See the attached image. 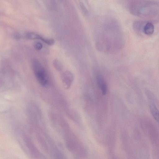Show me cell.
I'll list each match as a JSON object with an SVG mask.
<instances>
[{
    "label": "cell",
    "instance_id": "obj_6",
    "mask_svg": "<svg viewBox=\"0 0 159 159\" xmlns=\"http://www.w3.org/2000/svg\"><path fill=\"white\" fill-rule=\"evenodd\" d=\"M63 83L65 87L68 88L71 85L73 80V76L72 73L69 71H65L62 75Z\"/></svg>",
    "mask_w": 159,
    "mask_h": 159
},
{
    "label": "cell",
    "instance_id": "obj_1",
    "mask_svg": "<svg viewBox=\"0 0 159 159\" xmlns=\"http://www.w3.org/2000/svg\"><path fill=\"white\" fill-rule=\"evenodd\" d=\"M125 41L123 30L117 20L109 16L101 17L96 31L97 49L105 53H116L124 47Z\"/></svg>",
    "mask_w": 159,
    "mask_h": 159
},
{
    "label": "cell",
    "instance_id": "obj_5",
    "mask_svg": "<svg viewBox=\"0 0 159 159\" xmlns=\"http://www.w3.org/2000/svg\"><path fill=\"white\" fill-rule=\"evenodd\" d=\"M24 142L32 156L34 158L39 159L40 157V153L31 139L26 135L23 138Z\"/></svg>",
    "mask_w": 159,
    "mask_h": 159
},
{
    "label": "cell",
    "instance_id": "obj_3",
    "mask_svg": "<svg viewBox=\"0 0 159 159\" xmlns=\"http://www.w3.org/2000/svg\"><path fill=\"white\" fill-rule=\"evenodd\" d=\"M33 70L38 82L43 86H46L48 83L46 71L40 62L37 59H34L32 63Z\"/></svg>",
    "mask_w": 159,
    "mask_h": 159
},
{
    "label": "cell",
    "instance_id": "obj_7",
    "mask_svg": "<svg viewBox=\"0 0 159 159\" xmlns=\"http://www.w3.org/2000/svg\"><path fill=\"white\" fill-rule=\"evenodd\" d=\"M96 81L102 94L105 95L107 92V86L103 77L102 75H98L96 77Z\"/></svg>",
    "mask_w": 159,
    "mask_h": 159
},
{
    "label": "cell",
    "instance_id": "obj_4",
    "mask_svg": "<svg viewBox=\"0 0 159 159\" xmlns=\"http://www.w3.org/2000/svg\"><path fill=\"white\" fill-rule=\"evenodd\" d=\"M133 28L137 33L148 36L152 35L154 30V26L152 23L143 20L135 21L133 24Z\"/></svg>",
    "mask_w": 159,
    "mask_h": 159
},
{
    "label": "cell",
    "instance_id": "obj_10",
    "mask_svg": "<svg viewBox=\"0 0 159 159\" xmlns=\"http://www.w3.org/2000/svg\"><path fill=\"white\" fill-rule=\"evenodd\" d=\"M53 64L55 68L58 71H61L62 69V65L59 60L57 59L54 60Z\"/></svg>",
    "mask_w": 159,
    "mask_h": 159
},
{
    "label": "cell",
    "instance_id": "obj_12",
    "mask_svg": "<svg viewBox=\"0 0 159 159\" xmlns=\"http://www.w3.org/2000/svg\"><path fill=\"white\" fill-rule=\"evenodd\" d=\"M42 44L40 42H37L34 44V48L37 50H39L43 48Z\"/></svg>",
    "mask_w": 159,
    "mask_h": 159
},
{
    "label": "cell",
    "instance_id": "obj_9",
    "mask_svg": "<svg viewBox=\"0 0 159 159\" xmlns=\"http://www.w3.org/2000/svg\"><path fill=\"white\" fill-rule=\"evenodd\" d=\"M27 37L30 39L40 40L42 36L39 34L33 32H29L26 34Z\"/></svg>",
    "mask_w": 159,
    "mask_h": 159
},
{
    "label": "cell",
    "instance_id": "obj_11",
    "mask_svg": "<svg viewBox=\"0 0 159 159\" xmlns=\"http://www.w3.org/2000/svg\"><path fill=\"white\" fill-rule=\"evenodd\" d=\"M79 4L81 9L83 13L84 14H87L88 13L87 9L83 2L80 1Z\"/></svg>",
    "mask_w": 159,
    "mask_h": 159
},
{
    "label": "cell",
    "instance_id": "obj_8",
    "mask_svg": "<svg viewBox=\"0 0 159 159\" xmlns=\"http://www.w3.org/2000/svg\"><path fill=\"white\" fill-rule=\"evenodd\" d=\"M151 112L155 119L158 122L159 121V112L155 105L151 104L150 105Z\"/></svg>",
    "mask_w": 159,
    "mask_h": 159
},
{
    "label": "cell",
    "instance_id": "obj_2",
    "mask_svg": "<svg viewBox=\"0 0 159 159\" xmlns=\"http://www.w3.org/2000/svg\"><path fill=\"white\" fill-rule=\"evenodd\" d=\"M127 7L131 14L143 18H153L159 13V2L156 1H129Z\"/></svg>",
    "mask_w": 159,
    "mask_h": 159
}]
</instances>
